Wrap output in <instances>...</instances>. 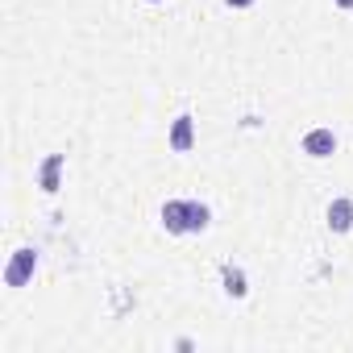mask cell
I'll return each instance as SVG.
<instances>
[{"label": "cell", "instance_id": "obj_3", "mask_svg": "<svg viewBox=\"0 0 353 353\" xmlns=\"http://www.w3.org/2000/svg\"><path fill=\"white\" fill-rule=\"evenodd\" d=\"M303 154L307 158H332L336 154V133L332 129H307L303 133Z\"/></svg>", "mask_w": 353, "mask_h": 353}, {"label": "cell", "instance_id": "obj_8", "mask_svg": "<svg viewBox=\"0 0 353 353\" xmlns=\"http://www.w3.org/2000/svg\"><path fill=\"white\" fill-rule=\"evenodd\" d=\"M225 5H229V9H250L254 0H225Z\"/></svg>", "mask_w": 353, "mask_h": 353}, {"label": "cell", "instance_id": "obj_9", "mask_svg": "<svg viewBox=\"0 0 353 353\" xmlns=\"http://www.w3.org/2000/svg\"><path fill=\"white\" fill-rule=\"evenodd\" d=\"M336 9H353V0H336Z\"/></svg>", "mask_w": 353, "mask_h": 353}, {"label": "cell", "instance_id": "obj_6", "mask_svg": "<svg viewBox=\"0 0 353 353\" xmlns=\"http://www.w3.org/2000/svg\"><path fill=\"white\" fill-rule=\"evenodd\" d=\"M328 229H332V233H349V229H353V200H349V196H336V200L328 204Z\"/></svg>", "mask_w": 353, "mask_h": 353}, {"label": "cell", "instance_id": "obj_4", "mask_svg": "<svg viewBox=\"0 0 353 353\" xmlns=\"http://www.w3.org/2000/svg\"><path fill=\"white\" fill-rule=\"evenodd\" d=\"M196 145V117H174V125H170V150L174 154H188Z\"/></svg>", "mask_w": 353, "mask_h": 353}, {"label": "cell", "instance_id": "obj_7", "mask_svg": "<svg viewBox=\"0 0 353 353\" xmlns=\"http://www.w3.org/2000/svg\"><path fill=\"white\" fill-rule=\"evenodd\" d=\"M221 279H225V291H229L233 299H241V295L250 291V287H245V274H241L237 266H225V270H221Z\"/></svg>", "mask_w": 353, "mask_h": 353}, {"label": "cell", "instance_id": "obj_1", "mask_svg": "<svg viewBox=\"0 0 353 353\" xmlns=\"http://www.w3.org/2000/svg\"><path fill=\"white\" fill-rule=\"evenodd\" d=\"M208 221H212V212H208V204H200V200H166V204H162V225H166V233H174V237H183V233H204Z\"/></svg>", "mask_w": 353, "mask_h": 353}, {"label": "cell", "instance_id": "obj_10", "mask_svg": "<svg viewBox=\"0 0 353 353\" xmlns=\"http://www.w3.org/2000/svg\"><path fill=\"white\" fill-rule=\"evenodd\" d=\"M150 5H158V0H150Z\"/></svg>", "mask_w": 353, "mask_h": 353}, {"label": "cell", "instance_id": "obj_5", "mask_svg": "<svg viewBox=\"0 0 353 353\" xmlns=\"http://www.w3.org/2000/svg\"><path fill=\"white\" fill-rule=\"evenodd\" d=\"M63 154H46V162H42V170H38V188L46 192V196H54L59 188H63Z\"/></svg>", "mask_w": 353, "mask_h": 353}, {"label": "cell", "instance_id": "obj_2", "mask_svg": "<svg viewBox=\"0 0 353 353\" xmlns=\"http://www.w3.org/2000/svg\"><path fill=\"white\" fill-rule=\"evenodd\" d=\"M38 270V250H13L9 266H5V287H26Z\"/></svg>", "mask_w": 353, "mask_h": 353}]
</instances>
